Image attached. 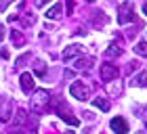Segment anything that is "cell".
<instances>
[{
  "label": "cell",
  "mask_w": 147,
  "mask_h": 134,
  "mask_svg": "<svg viewBox=\"0 0 147 134\" xmlns=\"http://www.w3.org/2000/svg\"><path fill=\"white\" fill-rule=\"evenodd\" d=\"M28 119H30V115H28V113H25L23 109H17V113H15V122H17L19 126L28 124Z\"/></svg>",
  "instance_id": "e0dca14e"
},
{
  "label": "cell",
  "mask_w": 147,
  "mask_h": 134,
  "mask_svg": "<svg viewBox=\"0 0 147 134\" xmlns=\"http://www.w3.org/2000/svg\"><path fill=\"white\" fill-rule=\"evenodd\" d=\"M92 65V57H84V59H78L76 63H74V67L76 69H90Z\"/></svg>",
  "instance_id": "5bb4252c"
},
{
  "label": "cell",
  "mask_w": 147,
  "mask_h": 134,
  "mask_svg": "<svg viewBox=\"0 0 147 134\" xmlns=\"http://www.w3.org/2000/svg\"><path fill=\"white\" fill-rule=\"evenodd\" d=\"M135 52H137L139 57H147V42H139L135 46Z\"/></svg>",
  "instance_id": "d6986e66"
},
{
  "label": "cell",
  "mask_w": 147,
  "mask_h": 134,
  "mask_svg": "<svg viewBox=\"0 0 147 134\" xmlns=\"http://www.w3.org/2000/svg\"><path fill=\"white\" fill-rule=\"evenodd\" d=\"M55 111H57V115L61 117L63 122H67L69 126H80V119L71 115V109H69V105L65 103V100H57V107H55Z\"/></svg>",
  "instance_id": "7a4b0ae2"
},
{
  "label": "cell",
  "mask_w": 147,
  "mask_h": 134,
  "mask_svg": "<svg viewBox=\"0 0 147 134\" xmlns=\"http://www.w3.org/2000/svg\"><path fill=\"white\" fill-rule=\"evenodd\" d=\"M13 115H15V105H13V100H11V98L0 100V124L11 122Z\"/></svg>",
  "instance_id": "8992f818"
},
{
  "label": "cell",
  "mask_w": 147,
  "mask_h": 134,
  "mask_svg": "<svg viewBox=\"0 0 147 134\" xmlns=\"http://www.w3.org/2000/svg\"><path fill=\"white\" fill-rule=\"evenodd\" d=\"M0 57H2V59H9L11 55H9V50H2V52H0Z\"/></svg>",
  "instance_id": "cb8c5ba5"
},
{
  "label": "cell",
  "mask_w": 147,
  "mask_h": 134,
  "mask_svg": "<svg viewBox=\"0 0 147 134\" xmlns=\"http://www.w3.org/2000/svg\"><path fill=\"white\" fill-rule=\"evenodd\" d=\"M130 84H132V86H143V88H147V73L141 71L137 78H132V80H130Z\"/></svg>",
  "instance_id": "9a60e30c"
},
{
  "label": "cell",
  "mask_w": 147,
  "mask_h": 134,
  "mask_svg": "<svg viewBox=\"0 0 147 134\" xmlns=\"http://www.w3.org/2000/svg\"><path fill=\"white\" fill-rule=\"evenodd\" d=\"M11 40H13V44H15V46H23L25 44L23 34H19V31H11Z\"/></svg>",
  "instance_id": "ac0fdd59"
},
{
  "label": "cell",
  "mask_w": 147,
  "mask_h": 134,
  "mask_svg": "<svg viewBox=\"0 0 147 134\" xmlns=\"http://www.w3.org/2000/svg\"><path fill=\"white\" fill-rule=\"evenodd\" d=\"M82 52H84V46H82V44H71V46H67V48L63 50V55H61V57L65 59V61H71L74 57L82 55Z\"/></svg>",
  "instance_id": "ba28073f"
},
{
  "label": "cell",
  "mask_w": 147,
  "mask_h": 134,
  "mask_svg": "<svg viewBox=\"0 0 147 134\" xmlns=\"http://www.w3.org/2000/svg\"><path fill=\"white\" fill-rule=\"evenodd\" d=\"M109 128L116 132V134H128L130 132V128H128V122H126L124 117H113L111 122H109Z\"/></svg>",
  "instance_id": "52a82bcc"
},
{
  "label": "cell",
  "mask_w": 147,
  "mask_h": 134,
  "mask_svg": "<svg viewBox=\"0 0 147 134\" xmlns=\"http://www.w3.org/2000/svg\"><path fill=\"white\" fill-rule=\"evenodd\" d=\"M92 105L97 107V109H101V111H109V100H105V98H92Z\"/></svg>",
  "instance_id": "2e32d148"
},
{
  "label": "cell",
  "mask_w": 147,
  "mask_h": 134,
  "mask_svg": "<svg viewBox=\"0 0 147 134\" xmlns=\"http://www.w3.org/2000/svg\"><path fill=\"white\" fill-rule=\"evenodd\" d=\"M143 119H145V126H147V113H145V117H143Z\"/></svg>",
  "instance_id": "4316f807"
},
{
  "label": "cell",
  "mask_w": 147,
  "mask_h": 134,
  "mask_svg": "<svg viewBox=\"0 0 147 134\" xmlns=\"http://www.w3.org/2000/svg\"><path fill=\"white\" fill-rule=\"evenodd\" d=\"M11 134H19V132H17V130H13V132H11Z\"/></svg>",
  "instance_id": "83f0119b"
},
{
  "label": "cell",
  "mask_w": 147,
  "mask_h": 134,
  "mask_svg": "<svg viewBox=\"0 0 147 134\" xmlns=\"http://www.w3.org/2000/svg\"><path fill=\"white\" fill-rule=\"evenodd\" d=\"M99 76L107 84V82H113V80L120 78V69H118V65H113V63H103L101 69H99Z\"/></svg>",
  "instance_id": "277c9868"
},
{
  "label": "cell",
  "mask_w": 147,
  "mask_h": 134,
  "mask_svg": "<svg viewBox=\"0 0 147 134\" xmlns=\"http://www.w3.org/2000/svg\"><path fill=\"white\" fill-rule=\"evenodd\" d=\"M143 13H145V17H147V2H143Z\"/></svg>",
  "instance_id": "484cf974"
},
{
  "label": "cell",
  "mask_w": 147,
  "mask_h": 134,
  "mask_svg": "<svg viewBox=\"0 0 147 134\" xmlns=\"http://www.w3.org/2000/svg\"><path fill=\"white\" fill-rule=\"evenodd\" d=\"M71 11H74V2H67V15H69Z\"/></svg>",
  "instance_id": "d4e9b609"
},
{
  "label": "cell",
  "mask_w": 147,
  "mask_h": 134,
  "mask_svg": "<svg viewBox=\"0 0 147 134\" xmlns=\"http://www.w3.org/2000/svg\"><path fill=\"white\" fill-rule=\"evenodd\" d=\"M4 40V25H0V42Z\"/></svg>",
  "instance_id": "603a6c76"
},
{
  "label": "cell",
  "mask_w": 147,
  "mask_h": 134,
  "mask_svg": "<svg viewBox=\"0 0 147 134\" xmlns=\"http://www.w3.org/2000/svg\"><path fill=\"white\" fill-rule=\"evenodd\" d=\"M19 82H21V90L23 92H32L34 90V76L28 71H23L21 76H19Z\"/></svg>",
  "instance_id": "9c48e42d"
},
{
  "label": "cell",
  "mask_w": 147,
  "mask_h": 134,
  "mask_svg": "<svg viewBox=\"0 0 147 134\" xmlns=\"http://www.w3.org/2000/svg\"><path fill=\"white\" fill-rule=\"evenodd\" d=\"M135 134H145V132H135Z\"/></svg>",
  "instance_id": "f546056e"
},
{
  "label": "cell",
  "mask_w": 147,
  "mask_h": 134,
  "mask_svg": "<svg viewBox=\"0 0 147 134\" xmlns=\"http://www.w3.org/2000/svg\"><path fill=\"white\" fill-rule=\"evenodd\" d=\"M28 128H30L32 132L38 130V119H36V117H30V119H28Z\"/></svg>",
  "instance_id": "ffe728a7"
},
{
  "label": "cell",
  "mask_w": 147,
  "mask_h": 134,
  "mask_svg": "<svg viewBox=\"0 0 147 134\" xmlns=\"http://www.w3.org/2000/svg\"><path fill=\"white\" fill-rule=\"evenodd\" d=\"M105 92H107L109 96H120L122 94V84L120 82H107L105 84Z\"/></svg>",
  "instance_id": "8fae6325"
},
{
  "label": "cell",
  "mask_w": 147,
  "mask_h": 134,
  "mask_svg": "<svg viewBox=\"0 0 147 134\" xmlns=\"http://www.w3.org/2000/svg\"><path fill=\"white\" fill-rule=\"evenodd\" d=\"M130 21H135V4L132 2H122L118 6V23L126 25Z\"/></svg>",
  "instance_id": "3957f363"
},
{
  "label": "cell",
  "mask_w": 147,
  "mask_h": 134,
  "mask_svg": "<svg viewBox=\"0 0 147 134\" xmlns=\"http://www.w3.org/2000/svg\"><path fill=\"white\" fill-rule=\"evenodd\" d=\"M120 55H122V46L116 44V42L109 44L107 50H105V59H116V57H120Z\"/></svg>",
  "instance_id": "7c38bea8"
},
{
  "label": "cell",
  "mask_w": 147,
  "mask_h": 134,
  "mask_svg": "<svg viewBox=\"0 0 147 134\" xmlns=\"http://www.w3.org/2000/svg\"><path fill=\"white\" fill-rule=\"evenodd\" d=\"M30 57H32V55H30V52H28V55H23V57H19V59H17V65H23V63H25V61H28V59H30Z\"/></svg>",
  "instance_id": "44dd1931"
},
{
  "label": "cell",
  "mask_w": 147,
  "mask_h": 134,
  "mask_svg": "<svg viewBox=\"0 0 147 134\" xmlns=\"http://www.w3.org/2000/svg\"><path fill=\"white\" fill-rule=\"evenodd\" d=\"M63 17V2H55L46 11V19H61Z\"/></svg>",
  "instance_id": "30bf717a"
},
{
  "label": "cell",
  "mask_w": 147,
  "mask_h": 134,
  "mask_svg": "<svg viewBox=\"0 0 147 134\" xmlns=\"http://www.w3.org/2000/svg\"><path fill=\"white\" fill-rule=\"evenodd\" d=\"M69 94L74 98H78V100H88L90 98V88L84 82H74L69 86Z\"/></svg>",
  "instance_id": "5b68a950"
},
{
  "label": "cell",
  "mask_w": 147,
  "mask_h": 134,
  "mask_svg": "<svg viewBox=\"0 0 147 134\" xmlns=\"http://www.w3.org/2000/svg\"><path fill=\"white\" fill-rule=\"evenodd\" d=\"M49 105H51V92L40 88V90H34V94L30 98V107L34 111V115H42V113L49 111Z\"/></svg>",
  "instance_id": "6da1fadb"
},
{
  "label": "cell",
  "mask_w": 147,
  "mask_h": 134,
  "mask_svg": "<svg viewBox=\"0 0 147 134\" xmlns=\"http://www.w3.org/2000/svg\"><path fill=\"white\" fill-rule=\"evenodd\" d=\"M65 134H76V132H65Z\"/></svg>",
  "instance_id": "f1b7e54d"
},
{
  "label": "cell",
  "mask_w": 147,
  "mask_h": 134,
  "mask_svg": "<svg viewBox=\"0 0 147 134\" xmlns=\"http://www.w3.org/2000/svg\"><path fill=\"white\" fill-rule=\"evenodd\" d=\"M9 6H11V2H6V0H4V2H0V11H6Z\"/></svg>",
  "instance_id": "7402d4cb"
},
{
  "label": "cell",
  "mask_w": 147,
  "mask_h": 134,
  "mask_svg": "<svg viewBox=\"0 0 147 134\" xmlns=\"http://www.w3.org/2000/svg\"><path fill=\"white\" fill-rule=\"evenodd\" d=\"M34 73L38 78H44L46 76V63L42 61V59H36V61H34Z\"/></svg>",
  "instance_id": "4fadbf2b"
}]
</instances>
